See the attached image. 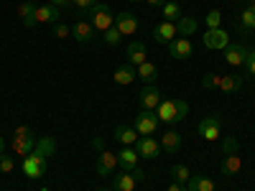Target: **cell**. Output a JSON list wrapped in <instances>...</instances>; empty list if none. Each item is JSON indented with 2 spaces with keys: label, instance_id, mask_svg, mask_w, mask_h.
<instances>
[{
  "label": "cell",
  "instance_id": "obj_1",
  "mask_svg": "<svg viewBox=\"0 0 255 191\" xmlns=\"http://www.w3.org/2000/svg\"><path fill=\"white\" fill-rule=\"evenodd\" d=\"M186 115H189V104L184 99H161V104L156 107V117L168 125L181 122Z\"/></svg>",
  "mask_w": 255,
  "mask_h": 191
},
{
  "label": "cell",
  "instance_id": "obj_2",
  "mask_svg": "<svg viewBox=\"0 0 255 191\" xmlns=\"http://www.w3.org/2000/svg\"><path fill=\"white\" fill-rule=\"evenodd\" d=\"M87 20L92 23V28H95V31H100V33H105L108 28H113V26H115V15H113L110 5H105V3L92 5V8L87 10Z\"/></svg>",
  "mask_w": 255,
  "mask_h": 191
},
{
  "label": "cell",
  "instance_id": "obj_3",
  "mask_svg": "<svg viewBox=\"0 0 255 191\" xmlns=\"http://www.w3.org/2000/svg\"><path fill=\"white\" fill-rule=\"evenodd\" d=\"M158 117L151 112V110H140L135 117H133V127L138 130V135L140 138H145V135H153L156 130H158Z\"/></svg>",
  "mask_w": 255,
  "mask_h": 191
},
{
  "label": "cell",
  "instance_id": "obj_4",
  "mask_svg": "<svg viewBox=\"0 0 255 191\" xmlns=\"http://www.w3.org/2000/svg\"><path fill=\"white\" fill-rule=\"evenodd\" d=\"M197 133H199L204 140H209V143H212V140H217L220 133H222V117H220V115H209V117L199 120Z\"/></svg>",
  "mask_w": 255,
  "mask_h": 191
},
{
  "label": "cell",
  "instance_id": "obj_5",
  "mask_svg": "<svg viewBox=\"0 0 255 191\" xmlns=\"http://www.w3.org/2000/svg\"><path fill=\"white\" fill-rule=\"evenodd\" d=\"M202 41H204L207 49H217V51H225L230 46V36L222 28H207V33H204Z\"/></svg>",
  "mask_w": 255,
  "mask_h": 191
},
{
  "label": "cell",
  "instance_id": "obj_6",
  "mask_svg": "<svg viewBox=\"0 0 255 191\" xmlns=\"http://www.w3.org/2000/svg\"><path fill=\"white\" fill-rule=\"evenodd\" d=\"M135 151H138L140 158L153 161V158H158V153H161V143H158L156 138H151V135H145V138H138Z\"/></svg>",
  "mask_w": 255,
  "mask_h": 191
},
{
  "label": "cell",
  "instance_id": "obj_7",
  "mask_svg": "<svg viewBox=\"0 0 255 191\" xmlns=\"http://www.w3.org/2000/svg\"><path fill=\"white\" fill-rule=\"evenodd\" d=\"M138 99H140V107L143 110H156L158 104H161V92H158V87L156 84H145V87L140 90V95H138Z\"/></svg>",
  "mask_w": 255,
  "mask_h": 191
},
{
  "label": "cell",
  "instance_id": "obj_8",
  "mask_svg": "<svg viewBox=\"0 0 255 191\" xmlns=\"http://www.w3.org/2000/svg\"><path fill=\"white\" fill-rule=\"evenodd\" d=\"M23 174H26L28 179H41V176L46 174V161L38 158L36 153L26 156V158H23Z\"/></svg>",
  "mask_w": 255,
  "mask_h": 191
},
{
  "label": "cell",
  "instance_id": "obj_9",
  "mask_svg": "<svg viewBox=\"0 0 255 191\" xmlns=\"http://www.w3.org/2000/svg\"><path fill=\"white\" fill-rule=\"evenodd\" d=\"M115 28H118L123 36H133V33L138 31V15L128 13V10L118 13V15H115Z\"/></svg>",
  "mask_w": 255,
  "mask_h": 191
},
{
  "label": "cell",
  "instance_id": "obj_10",
  "mask_svg": "<svg viewBox=\"0 0 255 191\" xmlns=\"http://www.w3.org/2000/svg\"><path fill=\"white\" fill-rule=\"evenodd\" d=\"M168 54H171L174 59H179V61H184V59H189L191 54H194V46H191V41L189 38H174L171 44H168Z\"/></svg>",
  "mask_w": 255,
  "mask_h": 191
},
{
  "label": "cell",
  "instance_id": "obj_11",
  "mask_svg": "<svg viewBox=\"0 0 255 191\" xmlns=\"http://www.w3.org/2000/svg\"><path fill=\"white\" fill-rule=\"evenodd\" d=\"M115 168H118V153H110V151H102L100 153V161H97V174L102 179H108L115 174Z\"/></svg>",
  "mask_w": 255,
  "mask_h": 191
},
{
  "label": "cell",
  "instance_id": "obj_12",
  "mask_svg": "<svg viewBox=\"0 0 255 191\" xmlns=\"http://www.w3.org/2000/svg\"><path fill=\"white\" fill-rule=\"evenodd\" d=\"M153 38L158 41V44H171L174 38H179L176 23H168V20H163V23H158V26L153 28Z\"/></svg>",
  "mask_w": 255,
  "mask_h": 191
},
{
  "label": "cell",
  "instance_id": "obj_13",
  "mask_svg": "<svg viewBox=\"0 0 255 191\" xmlns=\"http://www.w3.org/2000/svg\"><path fill=\"white\" fill-rule=\"evenodd\" d=\"M138 151L135 145H123V151L118 153V166H123V171H133V168L138 166Z\"/></svg>",
  "mask_w": 255,
  "mask_h": 191
},
{
  "label": "cell",
  "instance_id": "obj_14",
  "mask_svg": "<svg viewBox=\"0 0 255 191\" xmlns=\"http://www.w3.org/2000/svg\"><path fill=\"white\" fill-rule=\"evenodd\" d=\"M245 56H248V49H245L243 44H230V46L225 49V61L230 64V67H243Z\"/></svg>",
  "mask_w": 255,
  "mask_h": 191
},
{
  "label": "cell",
  "instance_id": "obj_15",
  "mask_svg": "<svg viewBox=\"0 0 255 191\" xmlns=\"http://www.w3.org/2000/svg\"><path fill=\"white\" fill-rule=\"evenodd\" d=\"M135 176L133 171H123L113 176V191H135Z\"/></svg>",
  "mask_w": 255,
  "mask_h": 191
},
{
  "label": "cell",
  "instance_id": "obj_16",
  "mask_svg": "<svg viewBox=\"0 0 255 191\" xmlns=\"http://www.w3.org/2000/svg\"><path fill=\"white\" fill-rule=\"evenodd\" d=\"M138 138H140V135H138V130H135L133 125H118V127H115V140L123 143V145H135Z\"/></svg>",
  "mask_w": 255,
  "mask_h": 191
},
{
  "label": "cell",
  "instance_id": "obj_17",
  "mask_svg": "<svg viewBox=\"0 0 255 191\" xmlns=\"http://www.w3.org/2000/svg\"><path fill=\"white\" fill-rule=\"evenodd\" d=\"M10 148H13V153H15V156L26 158V156H31V153H33V148H36V138H33V135H28V138H13Z\"/></svg>",
  "mask_w": 255,
  "mask_h": 191
},
{
  "label": "cell",
  "instance_id": "obj_18",
  "mask_svg": "<svg viewBox=\"0 0 255 191\" xmlns=\"http://www.w3.org/2000/svg\"><path fill=\"white\" fill-rule=\"evenodd\" d=\"M92 33H95V28H92L90 20H77V23L72 26V36L79 41V44H90Z\"/></svg>",
  "mask_w": 255,
  "mask_h": 191
},
{
  "label": "cell",
  "instance_id": "obj_19",
  "mask_svg": "<svg viewBox=\"0 0 255 191\" xmlns=\"http://www.w3.org/2000/svg\"><path fill=\"white\" fill-rule=\"evenodd\" d=\"M220 171L225 174V176H240V171H243V161L238 158V153H232V156H225L222 158V163H220Z\"/></svg>",
  "mask_w": 255,
  "mask_h": 191
},
{
  "label": "cell",
  "instance_id": "obj_20",
  "mask_svg": "<svg viewBox=\"0 0 255 191\" xmlns=\"http://www.w3.org/2000/svg\"><path fill=\"white\" fill-rule=\"evenodd\" d=\"M36 23H59V8L56 5H41V8H36Z\"/></svg>",
  "mask_w": 255,
  "mask_h": 191
},
{
  "label": "cell",
  "instance_id": "obj_21",
  "mask_svg": "<svg viewBox=\"0 0 255 191\" xmlns=\"http://www.w3.org/2000/svg\"><path fill=\"white\" fill-rule=\"evenodd\" d=\"M33 153L38 156V158H51L54 153H56V140L54 138H38L36 140V148H33Z\"/></svg>",
  "mask_w": 255,
  "mask_h": 191
},
{
  "label": "cell",
  "instance_id": "obj_22",
  "mask_svg": "<svg viewBox=\"0 0 255 191\" xmlns=\"http://www.w3.org/2000/svg\"><path fill=\"white\" fill-rule=\"evenodd\" d=\"M135 77H138V69L133 67V64H123V67H118L115 74H113L115 84H130Z\"/></svg>",
  "mask_w": 255,
  "mask_h": 191
},
{
  "label": "cell",
  "instance_id": "obj_23",
  "mask_svg": "<svg viewBox=\"0 0 255 191\" xmlns=\"http://www.w3.org/2000/svg\"><path fill=\"white\" fill-rule=\"evenodd\" d=\"M145 61V46L140 41H133V44H128V64H133V67H140Z\"/></svg>",
  "mask_w": 255,
  "mask_h": 191
},
{
  "label": "cell",
  "instance_id": "obj_24",
  "mask_svg": "<svg viewBox=\"0 0 255 191\" xmlns=\"http://www.w3.org/2000/svg\"><path fill=\"white\" fill-rule=\"evenodd\" d=\"M18 15H20V23H23L26 28H31V26H36V5L31 3H20L18 5Z\"/></svg>",
  "mask_w": 255,
  "mask_h": 191
},
{
  "label": "cell",
  "instance_id": "obj_25",
  "mask_svg": "<svg viewBox=\"0 0 255 191\" xmlns=\"http://www.w3.org/2000/svg\"><path fill=\"white\" fill-rule=\"evenodd\" d=\"M161 148H163V151H168V153H176L179 148H181V135L176 130H166L161 135Z\"/></svg>",
  "mask_w": 255,
  "mask_h": 191
},
{
  "label": "cell",
  "instance_id": "obj_26",
  "mask_svg": "<svg viewBox=\"0 0 255 191\" xmlns=\"http://www.w3.org/2000/svg\"><path fill=\"white\" fill-rule=\"evenodd\" d=\"M186 189L189 191H215V181L207 179V176H191Z\"/></svg>",
  "mask_w": 255,
  "mask_h": 191
},
{
  "label": "cell",
  "instance_id": "obj_27",
  "mask_svg": "<svg viewBox=\"0 0 255 191\" xmlns=\"http://www.w3.org/2000/svg\"><path fill=\"white\" fill-rule=\"evenodd\" d=\"M217 90H222V92H240V90H243V77H240V74L222 77V82H220Z\"/></svg>",
  "mask_w": 255,
  "mask_h": 191
},
{
  "label": "cell",
  "instance_id": "obj_28",
  "mask_svg": "<svg viewBox=\"0 0 255 191\" xmlns=\"http://www.w3.org/2000/svg\"><path fill=\"white\" fill-rule=\"evenodd\" d=\"M138 69V79H143L145 84H153L156 82V77H158V69L153 67L151 61H143L140 67H135Z\"/></svg>",
  "mask_w": 255,
  "mask_h": 191
},
{
  "label": "cell",
  "instance_id": "obj_29",
  "mask_svg": "<svg viewBox=\"0 0 255 191\" xmlns=\"http://www.w3.org/2000/svg\"><path fill=\"white\" fill-rule=\"evenodd\" d=\"M161 8H163V20H168V23H176V20L181 18V5L174 3V0H166Z\"/></svg>",
  "mask_w": 255,
  "mask_h": 191
},
{
  "label": "cell",
  "instance_id": "obj_30",
  "mask_svg": "<svg viewBox=\"0 0 255 191\" xmlns=\"http://www.w3.org/2000/svg\"><path fill=\"white\" fill-rule=\"evenodd\" d=\"M176 31H179V36L184 38V36H191L197 31V20L191 18V15H181L179 20H176Z\"/></svg>",
  "mask_w": 255,
  "mask_h": 191
},
{
  "label": "cell",
  "instance_id": "obj_31",
  "mask_svg": "<svg viewBox=\"0 0 255 191\" xmlns=\"http://www.w3.org/2000/svg\"><path fill=\"white\" fill-rule=\"evenodd\" d=\"M238 28L243 31V33H253L255 31V13L253 10H243V15H240V20H238Z\"/></svg>",
  "mask_w": 255,
  "mask_h": 191
},
{
  "label": "cell",
  "instance_id": "obj_32",
  "mask_svg": "<svg viewBox=\"0 0 255 191\" xmlns=\"http://www.w3.org/2000/svg\"><path fill=\"white\" fill-rule=\"evenodd\" d=\"M171 179L176 181V184H189V179H191V174H189V168L184 166V163H174L171 166Z\"/></svg>",
  "mask_w": 255,
  "mask_h": 191
},
{
  "label": "cell",
  "instance_id": "obj_33",
  "mask_svg": "<svg viewBox=\"0 0 255 191\" xmlns=\"http://www.w3.org/2000/svg\"><path fill=\"white\" fill-rule=\"evenodd\" d=\"M238 151H240L238 138H235V135H227V138L222 140V153H225V156H232V153H238Z\"/></svg>",
  "mask_w": 255,
  "mask_h": 191
},
{
  "label": "cell",
  "instance_id": "obj_34",
  "mask_svg": "<svg viewBox=\"0 0 255 191\" xmlns=\"http://www.w3.org/2000/svg\"><path fill=\"white\" fill-rule=\"evenodd\" d=\"M102 38H105V44H108V46H118L120 41H123V33L113 26V28H108V31L102 33Z\"/></svg>",
  "mask_w": 255,
  "mask_h": 191
},
{
  "label": "cell",
  "instance_id": "obj_35",
  "mask_svg": "<svg viewBox=\"0 0 255 191\" xmlns=\"http://www.w3.org/2000/svg\"><path fill=\"white\" fill-rule=\"evenodd\" d=\"M222 26V13L220 10H209L207 13V28H220Z\"/></svg>",
  "mask_w": 255,
  "mask_h": 191
},
{
  "label": "cell",
  "instance_id": "obj_36",
  "mask_svg": "<svg viewBox=\"0 0 255 191\" xmlns=\"http://www.w3.org/2000/svg\"><path fill=\"white\" fill-rule=\"evenodd\" d=\"M220 82H222V74H207L202 79V87L204 90H215V87H220Z\"/></svg>",
  "mask_w": 255,
  "mask_h": 191
},
{
  "label": "cell",
  "instance_id": "obj_37",
  "mask_svg": "<svg viewBox=\"0 0 255 191\" xmlns=\"http://www.w3.org/2000/svg\"><path fill=\"white\" fill-rule=\"evenodd\" d=\"M13 168H15V161H13V158H8L5 153L0 156V174H10Z\"/></svg>",
  "mask_w": 255,
  "mask_h": 191
},
{
  "label": "cell",
  "instance_id": "obj_38",
  "mask_svg": "<svg viewBox=\"0 0 255 191\" xmlns=\"http://www.w3.org/2000/svg\"><path fill=\"white\" fill-rule=\"evenodd\" d=\"M243 67H245V72H248V74H253V77H255V49H253V51H248Z\"/></svg>",
  "mask_w": 255,
  "mask_h": 191
},
{
  "label": "cell",
  "instance_id": "obj_39",
  "mask_svg": "<svg viewBox=\"0 0 255 191\" xmlns=\"http://www.w3.org/2000/svg\"><path fill=\"white\" fill-rule=\"evenodd\" d=\"M54 36H56V38H67V36H72V28H67L64 23H56V26H54Z\"/></svg>",
  "mask_w": 255,
  "mask_h": 191
},
{
  "label": "cell",
  "instance_id": "obj_40",
  "mask_svg": "<svg viewBox=\"0 0 255 191\" xmlns=\"http://www.w3.org/2000/svg\"><path fill=\"white\" fill-rule=\"evenodd\" d=\"M72 5H77L79 10H90L92 5H97V0H72Z\"/></svg>",
  "mask_w": 255,
  "mask_h": 191
},
{
  "label": "cell",
  "instance_id": "obj_41",
  "mask_svg": "<svg viewBox=\"0 0 255 191\" xmlns=\"http://www.w3.org/2000/svg\"><path fill=\"white\" fill-rule=\"evenodd\" d=\"M49 3L56 8H64V5H72V0H49Z\"/></svg>",
  "mask_w": 255,
  "mask_h": 191
},
{
  "label": "cell",
  "instance_id": "obj_42",
  "mask_svg": "<svg viewBox=\"0 0 255 191\" xmlns=\"http://www.w3.org/2000/svg\"><path fill=\"white\" fill-rule=\"evenodd\" d=\"M184 189H186L184 184H176V181H174V184H168V189H166V191H184Z\"/></svg>",
  "mask_w": 255,
  "mask_h": 191
},
{
  "label": "cell",
  "instance_id": "obj_43",
  "mask_svg": "<svg viewBox=\"0 0 255 191\" xmlns=\"http://www.w3.org/2000/svg\"><path fill=\"white\" fill-rule=\"evenodd\" d=\"M133 176H135V181H143V179H145V174L140 171V168H138V166L133 168Z\"/></svg>",
  "mask_w": 255,
  "mask_h": 191
},
{
  "label": "cell",
  "instance_id": "obj_44",
  "mask_svg": "<svg viewBox=\"0 0 255 191\" xmlns=\"http://www.w3.org/2000/svg\"><path fill=\"white\" fill-rule=\"evenodd\" d=\"M92 145H95V148H100V151H102V148H105V143H102V138H95V140H92Z\"/></svg>",
  "mask_w": 255,
  "mask_h": 191
},
{
  "label": "cell",
  "instance_id": "obj_45",
  "mask_svg": "<svg viewBox=\"0 0 255 191\" xmlns=\"http://www.w3.org/2000/svg\"><path fill=\"white\" fill-rule=\"evenodd\" d=\"M145 3H148V5H163L166 0H145Z\"/></svg>",
  "mask_w": 255,
  "mask_h": 191
},
{
  "label": "cell",
  "instance_id": "obj_46",
  "mask_svg": "<svg viewBox=\"0 0 255 191\" xmlns=\"http://www.w3.org/2000/svg\"><path fill=\"white\" fill-rule=\"evenodd\" d=\"M3 153H5V140L0 138V156H3Z\"/></svg>",
  "mask_w": 255,
  "mask_h": 191
},
{
  "label": "cell",
  "instance_id": "obj_47",
  "mask_svg": "<svg viewBox=\"0 0 255 191\" xmlns=\"http://www.w3.org/2000/svg\"><path fill=\"white\" fill-rule=\"evenodd\" d=\"M248 10H253V13H255V0H253V3L248 5Z\"/></svg>",
  "mask_w": 255,
  "mask_h": 191
},
{
  "label": "cell",
  "instance_id": "obj_48",
  "mask_svg": "<svg viewBox=\"0 0 255 191\" xmlns=\"http://www.w3.org/2000/svg\"><path fill=\"white\" fill-rule=\"evenodd\" d=\"M240 3H245V5H250V3H253V0H240Z\"/></svg>",
  "mask_w": 255,
  "mask_h": 191
},
{
  "label": "cell",
  "instance_id": "obj_49",
  "mask_svg": "<svg viewBox=\"0 0 255 191\" xmlns=\"http://www.w3.org/2000/svg\"><path fill=\"white\" fill-rule=\"evenodd\" d=\"M97 191H110V189H97Z\"/></svg>",
  "mask_w": 255,
  "mask_h": 191
},
{
  "label": "cell",
  "instance_id": "obj_50",
  "mask_svg": "<svg viewBox=\"0 0 255 191\" xmlns=\"http://www.w3.org/2000/svg\"><path fill=\"white\" fill-rule=\"evenodd\" d=\"M130 3H140V0H130Z\"/></svg>",
  "mask_w": 255,
  "mask_h": 191
},
{
  "label": "cell",
  "instance_id": "obj_51",
  "mask_svg": "<svg viewBox=\"0 0 255 191\" xmlns=\"http://www.w3.org/2000/svg\"><path fill=\"white\" fill-rule=\"evenodd\" d=\"M184 191H189V189H184Z\"/></svg>",
  "mask_w": 255,
  "mask_h": 191
}]
</instances>
